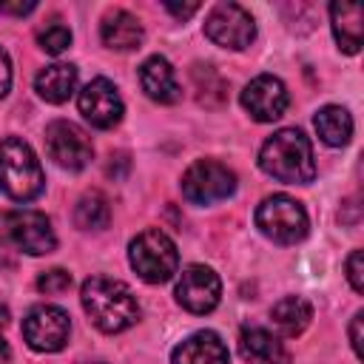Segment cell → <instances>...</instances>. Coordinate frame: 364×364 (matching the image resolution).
Instances as JSON below:
<instances>
[{"label":"cell","instance_id":"cell-15","mask_svg":"<svg viewBox=\"0 0 364 364\" xmlns=\"http://www.w3.org/2000/svg\"><path fill=\"white\" fill-rule=\"evenodd\" d=\"M139 85L154 102H162V105H171V102H176L182 97V88L176 82V74H173L171 63L165 57H159V54L148 57L139 65Z\"/></svg>","mask_w":364,"mask_h":364},{"label":"cell","instance_id":"cell-23","mask_svg":"<svg viewBox=\"0 0 364 364\" xmlns=\"http://www.w3.org/2000/svg\"><path fill=\"white\" fill-rule=\"evenodd\" d=\"M191 80H193L196 100H199L202 105L219 108V105L228 102V82L216 74V68H210V65H193Z\"/></svg>","mask_w":364,"mask_h":364},{"label":"cell","instance_id":"cell-8","mask_svg":"<svg viewBox=\"0 0 364 364\" xmlns=\"http://www.w3.org/2000/svg\"><path fill=\"white\" fill-rule=\"evenodd\" d=\"M205 34L210 43H216L222 48L242 51L253 43L256 23H253L250 11L242 9L239 3H216L205 20Z\"/></svg>","mask_w":364,"mask_h":364},{"label":"cell","instance_id":"cell-20","mask_svg":"<svg viewBox=\"0 0 364 364\" xmlns=\"http://www.w3.org/2000/svg\"><path fill=\"white\" fill-rule=\"evenodd\" d=\"M270 318L276 324V330L284 336V338H296L307 330L310 318H313V307L310 301H304L301 296H284L273 304L270 310Z\"/></svg>","mask_w":364,"mask_h":364},{"label":"cell","instance_id":"cell-21","mask_svg":"<svg viewBox=\"0 0 364 364\" xmlns=\"http://www.w3.org/2000/svg\"><path fill=\"white\" fill-rule=\"evenodd\" d=\"M313 122H316L318 136H321L327 145H333V148L347 145L350 136H353V117H350L347 108H341V105H324V108L316 114Z\"/></svg>","mask_w":364,"mask_h":364},{"label":"cell","instance_id":"cell-17","mask_svg":"<svg viewBox=\"0 0 364 364\" xmlns=\"http://www.w3.org/2000/svg\"><path fill=\"white\" fill-rule=\"evenodd\" d=\"M361 17H364L361 3L336 0V3L330 6V20H333L336 43H338V48L347 51V54H355V51L361 48V34H364Z\"/></svg>","mask_w":364,"mask_h":364},{"label":"cell","instance_id":"cell-18","mask_svg":"<svg viewBox=\"0 0 364 364\" xmlns=\"http://www.w3.org/2000/svg\"><path fill=\"white\" fill-rule=\"evenodd\" d=\"M100 34H102V43L108 48H114V51H131V48H139V43H142V23L131 11L114 9V11H108L102 17Z\"/></svg>","mask_w":364,"mask_h":364},{"label":"cell","instance_id":"cell-24","mask_svg":"<svg viewBox=\"0 0 364 364\" xmlns=\"http://www.w3.org/2000/svg\"><path fill=\"white\" fill-rule=\"evenodd\" d=\"M37 43H40V48L43 51H48V54H63L68 46H71V31H68V26H63V23H46L40 31H37Z\"/></svg>","mask_w":364,"mask_h":364},{"label":"cell","instance_id":"cell-13","mask_svg":"<svg viewBox=\"0 0 364 364\" xmlns=\"http://www.w3.org/2000/svg\"><path fill=\"white\" fill-rule=\"evenodd\" d=\"M80 114L94 128H114L122 119V97L105 77L91 80L80 91Z\"/></svg>","mask_w":364,"mask_h":364},{"label":"cell","instance_id":"cell-27","mask_svg":"<svg viewBox=\"0 0 364 364\" xmlns=\"http://www.w3.org/2000/svg\"><path fill=\"white\" fill-rule=\"evenodd\" d=\"M9 85H11V60H9V54L0 48V97L9 94Z\"/></svg>","mask_w":364,"mask_h":364},{"label":"cell","instance_id":"cell-3","mask_svg":"<svg viewBox=\"0 0 364 364\" xmlns=\"http://www.w3.org/2000/svg\"><path fill=\"white\" fill-rule=\"evenodd\" d=\"M43 168L31 145L20 136L0 139V191L14 202H31L43 193Z\"/></svg>","mask_w":364,"mask_h":364},{"label":"cell","instance_id":"cell-29","mask_svg":"<svg viewBox=\"0 0 364 364\" xmlns=\"http://www.w3.org/2000/svg\"><path fill=\"white\" fill-rule=\"evenodd\" d=\"M34 9H37L34 0H28V3H0V14H28Z\"/></svg>","mask_w":364,"mask_h":364},{"label":"cell","instance_id":"cell-4","mask_svg":"<svg viewBox=\"0 0 364 364\" xmlns=\"http://www.w3.org/2000/svg\"><path fill=\"white\" fill-rule=\"evenodd\" d=\"M128 259H131V267L136 270V276L142 282H148V284L168 282L176 273V264H179L176 245L171 242V236H165L156 228L142 230L139 236L131 239Z\"/></svg>","mask_w":364,"mask_h":364},{"label":"cell","instance_id":"cell-22","mask_svg":"<svg viewBox=\"0 0 364 364\" xmlns=\"http://www.w3.org/2000/svg\"><path fill=\"white\" fill-rule=\"evenodd\" d=\"M74 222L82 230H102L111 222V205L100 191H88L80 196L74 208Z\"/></svg>","mask_w":364,"mask_h":364},{"label":"cell","instance_id":"cell-14","mask_svg":"<svg viewBox=\"0 0 364 364\" xmlns=\"http://www.w3.org/2000/svg\"><path fill=\"white\" fill-rule=\"evenodd\" d=\"M171 364H230V355L213 330H199L173 347Z\"/></svg>","mask_w":364,"mask_h":364},{"label":"cell","instance_id":"cell-7","mask_svg":"<svg viewBox=\"0 0 364 364\" xmlns=\"http://www.w3.org/2000/svg\"><path fill=\"white\" fill-rule=\"evenodd\" d=\"M236 191V173L216 159H196L182 173V196L193 205H213Z\"/></svg>","mask_w":364,"mask_h":364},{"label":"cell","instance_id":"cell-11","mask_svg":"<svg viewBox=\"0 0 364 364\" xmlns=\"http://www.w3.org/2000/svg\"><path fill=\"white\" fill-rule=\"evenodd\" d=\"M222 299L219 276L205 264H191L176 282V301L191 313H210Z\"/></svg>","mask_w":364,"mask_h":364},{"label":"cell","instance_id":"cell-19","mask_svg":"<svg viewBox=\"0 0 364 364\" xmlns=\"http://www.w3.org/2000/svg\"><path fill=\"white\" fill-rule=\"evenodd\" d=\"M74 85H77V68L68 65V63H54V65H46L37 80H34V88L37 94L46 100V102H65L71 94H74Z\"/></svg>","mask_w":364,"mask_h":364},{"label":"cell","instance_id":"cell-5","mask_svg":"<svg viewBox=\"0 0 364 364\" xmlns=\"http://www.w3.org/2000/svg\"><path fill=\"white\" fill-rule=\"evenodd\" d=\"M256 228L279 245H296L307 236L310 222L304 208L293 196L273 193L256 208Z\"/></svg>","mask_w":364,"mask_h":364},{"label":"cell","instance_id":"cell-2","mask_svg":"<svg viewBox=\"0 0 364 364\" xmlns=\"http://www.w3.org/2000/svg\"><path fill=\"white\" fill-rule=\"evenodd\" d=\"M259 165L279 182L287 185H307L316 176L313 145L299 128L276 131L259 151Z\"/></svg>","mask_w":364,"mask_h":364},{"label":"cell","instance_id":"cell-16","mask_svg":"<svg viewBox=\"0 0 364 364\" xmlns=\"http://www.w3.org/2000/svg\"><path fill=\"white\" fill-rule=\"evenodd\" d=\"M239 353L247 364H284L287 361V353L282 347V341L264 330V327H242L239 333Z\"/></svg>","mask_w":364,"mask_h":364},{"label":"cell","instance_id":"cell-31","mask_svg":"<svg viewBox=\"0 0 364 364\" xmlns=\"http://www.w3.org/2000/svg\"><path fill=\"white\" fill-rule=\"evenodd\" d=\"M9 361H11V350H9V344L0 336V364H9Z\"/></svg>","mask_w":364,"mask_h":364},{"label":"cell","instance_id":"cell-9","mask_svg":"<svg viewBox=\"0 0 364 364\" xmlns=\"http://www.w3.org/2000/svg\"><path fill=\"white\" fill-rule=\"evenodd\" d=\"M71 333L68 313L54 304H37L23 318V338L37 353H57L65 347Z\"/></svg>","mask_w":364,"mask_h":364},{"label":"cell","instance_id":"cell-26","mask_svg":"<svg viewBox=\"0 0 364 364\" xmlns=\"http://www.w3.org/2000/svg\"><path fill=\"white\" fill-rule=\"evenodd\" d=\"M347 279L355 293H364V270H361V250H353L347 259Z\"/></svg>","mask_w":364,"mask_h":364},{"label":"cell","instance_id":"cell-6","mask_svg":"<svg viewBox=\"0 0 364 364\" xmlns=\"http://www.w3.org/2000/svg\"><path fill=\"white\" fill-rule=\"evenodd\" d=\"M0 242H11L14 247L31 256H46L57 247V236L51 230L48 216L37 210L0 213Z\"/></svg>","mask_w":364,"mask_h":364},{"label":"cell","instance_id":"cell-28","mask_svg":"<svg viewBox=\"0 0 364 364\" xmlns=\"http://www.w3.org/2000/svg\"><path fill=\"white\" fill-rule=\"evenodd\" d=\"M361 318H364V313L358 310V313L353 316V324H350V344H353L355 355H361Z\"/></svg>","mask_w":364,"mask_h":364},{"label":"cell","instance_id":"cell-12","mask_svg":"<svg viewBox=\"0 0 364 364\" xmlns=\"http://www.w3.org/2000/svg\"><path fill=\"white\" fill-rule=\"evenodd\" d=\"M287 102H290L287 100V88L273 74H259L242 91V105H245V111L256 122H273V119H279L284 114Z\"/></svg>","mask_w":364,"mask_h":364},{"label":"cell","instance_id":"cell-25","mask_svg":"<svg viewBox=\"0 0 364 364\" xmlns=\"http://www.w3.org/2000/svg\"><path fill=\"white\" fill-rule=\"evenodd\" d=\"M71 287V273L63 270V267H54V270H46L40 279H37V290L40 293H48V296H57L63 290Z\"/></svg>","mask_w":364,"mask_h":364},{"label":"cell","instance_id":"cell-30","mask_svg":"<svg viewBox=\"0 0 364 364\" xmlns=\"http://www.w3.org/2000/svg\"><path fill=\"white\" fill-rule=\"evenodd\" d=\"M165 9L171 11V14H176V17H191L196 9H199V3H185V6H179V3H165Z\"/></svg>","mask_w":364,"mask_h":364},{"label":"cell","instance_id":"cell-32","mask_svg":"<svg viewBox=\"0 0 364 364\" xmlns=\"http://www.w3.org/2000/svg\"><path fill=\"white\" fill-rule=\"evenodd\" d=\"M6 324H9V307L0 304V327H6Z\"/></svg>","mask_w":364,"mask_h":364},{"label":"cell","instance_id":"cell-10","mask_svg":"<svg viewBox=\"0 0 364 364\" xmlns=\"http://www.w3.org/2000/svg\"><path fill=\"white\" fill-rule=\"evenodd\" d=\"M46 151L65 171H82L94 156V145L85 131L65 119H57L46 128Z\"/></svg>","mask_w":364,"mask_h":364},{"label":"cell","instance_id":"cell-1","mask_svg":"<svg viewBox=\"0 0 364 364\" xmlns=\"http://www.w3.org/2000/svg\"><path fill=\"white\" fill-rule=\"evenodd\" d=\"M82 307L94 327L102 333H122L139 318V304L128 284L108 279V276H91L82 284Z\"/></svg>","mask_w":364,"mask_h":364}]
</instances>
